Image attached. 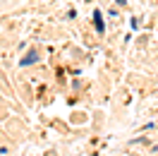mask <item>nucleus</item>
I'll return each mask as SVG.
<instances>
[{"label":"nucleus","instance_id":"obj_1","mask_svg":"<svg viewBox=\"0 0 158 156\" xmlns=\"http://www.w3.org/2000/svg\"><path fill=\"white\" fill-rule=\"evenodd\" d=\"M36 60H39V53H36V50H29L27 58H22V65H34Z\"/></svg>","mask_w":158,"mask_h":156},{"label":"nucleus","instance_id":"obj_2","mask_svg":"<svg viewBox=\"0 0 158 156\" xmlns=\"http://www.w3.org/2000/svg\"><path fill=\"white\" fill-rule=\"evenodd\" d=\"M94 20H96V29H98V31L106 29V24H103V20H101V12H96V15H94Z\"/></svg>","mask_w":158,"mask_h":156}]
</instances>
